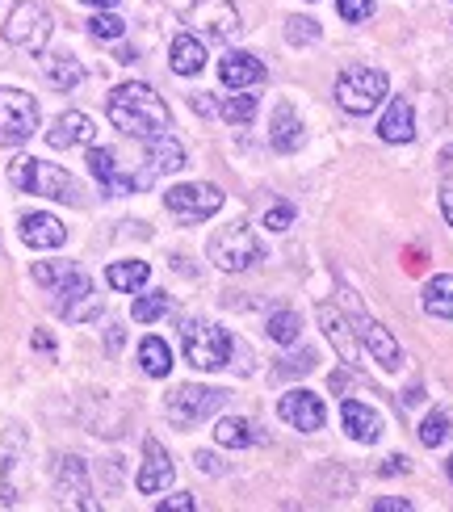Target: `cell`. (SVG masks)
<instances>
[{
	"label": "cell",
	"mask_w": 453,
	"mask_h": 512,
	"mask_svg": "<svg viewBox=\"0 0 453 512\" xmlns=\"http://www.w3.org/2000/svg\"><path fill=\"white\" fill-rule=\"evenodd\" d=\"M51 13L34 5V0H17L9 21H5V42L9 47H21V51H30V55H42L47 51V42H51Z\"/></svg>",
	"instance_id": "52a82bcc"
},
{
	"label": "cell",
	"mask_w": 453,
	"mask_h": 512,
	"mask_svg": "<svg viewBox=\"0 0 453 512\" xmlns=\"http://www.w3.org/2000/svg\"><path fill=\"white\" fill-rule=\"evenodd\" d=\"M277 416L298 433H315V429H323V420H328V408H323V399L315 391H290L277 403Z\"/></svg>",
	"instance_id": "4fadbf2b"
},
{
	"label": "cell",
	"mask_w": 453,
	"mask_h": 512,
	"mask_svg": "<svg viewBox=\"0 0 453 512\" xmlns=\"http://www.w3.org/2000/svg\"><path fill=\"white\" fill-rule=\"evenodd\" d=\"M286 38L290 42H315L319 38V26H315L311 17H290L286 21Z\"/></svg>",
	"instance_id": "8d00e7d4"
},
{
	"label": "cell",
	"mask_w": 453,
	"mask_h": 512,
	"mask_svg": "<svg viewBox=\"0 0 453 512\" xmlns=\"http://www.w3.org/2000/svg\"><path fill=\"white\" fill-rule=\"evenodd\" d=\"M290 223H294V206H273L269 215H265V227L269 231H286Z\"/></svg>",
	"instance_id": "74e56055"
},
{
	"label": "cell",
	"mask_w": 453,
	"mask_h": 512,
	"mask_svg": "<svg viewBox=\"0 0 453 512\" xmlns=\"http://www.w3.org/2000/svg\"><path fill=\"white\" fill-rule=\"evenodd\" d=\"M34 349H38V353H55L51 332H42V328H38V332H34Z\"/></svg>",
	"instance_id": "b9f144b4"
},
{
	"label": "cell",
	"mask_w": 453,
	"mask_h": 512,
	"mask_svg": "<svg viewBox=\"0 0 453 512\" xmlns=\"http://www.w3.org/2000/svg\"><path fill=\"white\" fill-rule=\"evenodd\" d=\"M9 185L21 189V194H34V198H51L63 206H76L80 202V181L72 173H63L59 164L51 160H34V156H17L9 164Z\"/></svg>",
	"instance_id": "7a4b0ae2"
},
{
	"label": "cell",
	"mask_w": 453,
	"mask_h": 512,
	"mask_svg": "<svg viewBox=\"0 0 453 512\" xmlns=\"http://www.w3.org/2000/svg\"><path fill=\"white\" fill-rule=\"evenodd\" d=\"M168 68L177 72V76H198L206 68V47H202V38H193V34H177L172 38V47H168Z\"/></svg>",
	"instance_id": "7402d4cb"
},
{
	"label": "cell",
	"mask_w": 453,
	"mask_h": 512,
	"mask_svg": "<svg viewBox=\"0 0 453 512\" xmlns=\"http://www.w3.org/2000/svg\"><path fill=\"white\" fill-rule=\"evenodd\" d=\"M172 475H177V466H172L168 450L156 437H147L143 441V466H139V492L143 496H160L164 487H172Z\"/></svg>",
	"instance_id": "5bb4252c"
},
{
	"label": "cell",
	"mask_w": 453,
	"mask_h": 512,
	"mask_svg": "<svg viewBox=\"0 0 453 512\" xmlns=\"http://www.w3.org/2000/svg\"><path fill=\"white\" fill-rule=\"evenodd\" d=\"M105 110H110V122L118 126V131L131 135V139L164 135L172 126V110L164 105V97L143 80L118 84V89L110 93V101H105Z\"/></svg>",
	"instance_id": "6da1fadb"
},
{
	"label": "cell",
	"mask_w": 453,
	"mask_h": 512,
	"mask_svg": "<svg viewBox=\"0 0 453 512\" xmlns=\"http://www.w3.org/2000/svg\"><path fill=\"white\" fill-rule=\"evenodd\" d=\"M336 9H340V17L344 21H370L374 17V0H336Z\"/></svg>",
	"instance_id": "d590c367"
},
{
	"label": "cell",
	"mask_w": 453,
	"mask_h": 512,
	"mask_svg": "<svg viewBox=\"0 0 453 512\" xmlns=\"http://www.w3.org/2000/svg\"><path fill=\"white\" fill-rule=\"evenodd\" d=\"M55 496H59V504H68V508H97L84 458L68 454V458L59 462V471H55Z\"/></svg>",
	"instance_id": "7c38bea8"
},
{
	"label": "cell",
	"mask_w": 453,
	"mask_h": 512,
	"mask_svg": "<svg viewBox=\"0 0 453 512\" xmlns=\"http://www.w3.org/2000/svg\"><path fill=\"white\" fill-rule=\"evenodd\" d=\"M168 294H143V298H135V307H131V315L139 319V324H156V319H164L168 315Z\"/></svg>",
	"instance_id": "1f68e13d"
},
{
	"label": "cell",
	"mask_w": 453,
	"mask_h": 512,
	"mask_svg": "<svg viewBox=\"0 0 453 512\" xmlns=\"http://www.w3.org/2000/svg\"><path fill=\"white\" fill-rule=\"evenodd\" d=\"M97 139V126L89 114H80V110H68V114H59V122L47 131V143L55 147V152H63V147H76V143H93Z\"/></svg>",
	"instance_id": "ffe728a7"
},
{
	"label": "cell",
	"mask_w": 453,
	"mask_h": 512,
	"mask_svg": "<svg viewBox=\"0 0 453 512\" xmlns=\"http://www.w3.org/2000/svg\"><path fill=\"white\" fill-rule=\"evenodd\" d=\"M160 508L164 512H193V496H168Z\"/></svg>",
	"instance_id": "f35d334b"
},
{
	"label": "cell",
	"mask_w": 453,
	"mask_h": 512,
	"mask_svg": "<svg viewBox=\"0 0 453 512\" xmlns=\"http://www.w3.org/2000/svg\"><path fill=\"white\" fill-rule=\"evenodd\" d=\"M193 105H198V114H214V110H219L210 97H193Z\"/></svg>",
	"instance_id": "f6af8a7d"
},
{
	"label": "cell",
	"mask_w": 453,
	"mask_h": 512,
	"mask_svg": "<svg viewBox=\"0 0 453 512\" xmlns=\"http://www.w3.org/2000/svg\"><path fill=\"white\" fill-rule=\"evenodd\" d=\"M189 21L193 26H202L210 38H219V42L240 34V17H235V9L227 5V0H193Z\"/></svg>",
	"instance_id": "9a60e30c"
},
{
	"label": "cell",
	"mask_w": 453,
	"mask_h": 512,
	"mask_svg": "<svg viewBox=\"0 0 453 512\" xmlns=\"http://www.w3.org/2000/svg\"><path fill=\"white\" fill-rule=\"evenodd\" d=\"M219 80H223V89H256V84L265 80V63L256 59V55H248V51H231V55H223V63H219Z\"/></svg>",
	"instance_id": "ac0fdd59"
},
{
	"label": "cell",
	"mask_w": 453,
	"mask_h": 512,
	"mask_svg": "<svg viewBox=\"0 0 453 512\" xmlns=\"http://www.w3.org/2000/svg\"><path fill=\"white\" fill-rule=\"evenodd\" d=\"M51 294L59 298V315L68 319V324H89V319H97V315L105 311L101 294L93 290V277L84 273L80 265H76V273L68 277V282H63V286H55Z\"/></svg>",
	"instance_id": "8fae6325"
},
{
	"label": "cell",
	"mask_w": 453,
	"mask_h": 512,
	"mask_svg": "<svg viewBox=\"0 0 453 512\" xmlns=\"http://www.w3.org/2000/svg\"><path fill=\"white\" fill-rule=\"evenodd\" d=\"M378 512H412V500H378Z\"/></svg>",
	"instance_id": "60d3db41"
},
{
	"label": "cell",
	"mask_w": 453,
	"mask_h": 512,
	"mask_svg": "<svg viewBox=\"0 0 453 512\" xmlns=\"http://www.w3.org/2000/svg\"><path fill=\"white\" fill-rule=\"evenodd\" d=\"M164 206L185 223H202L223 210V189H214L206 181H189V185H172L164 194Z\"/></svg>",
	"instance_id": "30bf717a"
},
{
	"label": "cell",
	"mask_w": 453,
	"mask_h": 512,
	"mask_svg": "<svg viewBox=\"0 0 453 512\" xmlns=\"http://www.w3.org/2000/svg\"><path fill=\"white\" fill-rule=\"evenodd\" d=\"M265 332H269V340H277V345H294L298 332H302V324H298L294 311H273L269 324H265Z\"/></svg>",
	"instance_id": "f546056e"
},
{
	"label": "cell",
	"mask_w": 453,
	"mask_h": 512,
	"mask_svg": "<svg viewBox=\"0 0 453 512\" xmlns=\"http://www.w3.org/2000/svg\"><path fill=\"white\" fill-rule=\"evenodd\" d=\"M89 34H93V38H101V42H118V38L126 34V21H122V17H114L110 9H101L97 17H89Z\"/></svg>",
	"instance_id": "836d02e7"
},
{
	"label": "cell",
	"mask_w": 453,
	"mask_h": 512,
	"mask_svg": "<svg viewBox=\"0 0 453 512\" xmlns=\"http://www.w3.org/2000/svg\"><path fill=\"white\" fill-rule=\"evenodd\" d=\"M38 131V101L26 89H0V147H17Z\"/></svg>",
	"instance_id": "ba28073f"
},
{
	"label": "cell",
	"mask_w": 453,
	"mask_h": 512,
	"mask_svg": "<svg viewBox=\"0 0 453 512\" xmlns=\"http://www.w3.org/2000/svg\"><path fill=\"white\" fill-rule=\"evenodd\" d=\"M214 441H219L223 450H248V445L256 441V429L244 416H223L219 424H214Z\"/></svg>",
	"instance_id": "d4e9b609"
},
{
	"label": "cell",
	"mask_w": 453,
	"mask_h": 512,
	"mask_svg": "<svg viewBox=\"0 0 453 512\" xmlns=\"http://www.w3.org/2000/svg\"><path fill=\"white\" fill-rule=\"evenodd\" d=\"M378 135H382L386 143H412V139H416V110H412V101L395 97L391 110H386L382 122H378Z\"/></svg>",
	"instance_id": "44dd1931"
},
{
	"label": "cell",
	"mask_w": 453,
	"mask_h": 512,
	"mask_svg": "<svg viewBox=\"0 0 453 512\" xmlns=\"http://www.w3.org/2000/svg\"><path fill=\"white\" fill-rule=\"evenodd\" d=\"M449 479H453V462H449Z\"/></svg>",
	"instance_id": "c3c4849f"
},
{
	"label": "cell",
	"mask_w": 453,
	"mask_h": 512,
	"mask_svg": "<svg viewBox=\"0 0 453 512\" xmlns=\"http://www.w3.org/2000/svg\"><path fill=\"white\" fill-rule=\"evenodd\" d=\"M105 282H110L114 290H122V294H135L151 282V265L147 261H114L110 269H105Z\"/></svg>",
	"instance_id": "cb8c5ba5"
},
{
	"label": "cell",
	"mask_w": 453,
	"mask_h": 512,
	"mask_svg": "<svg viewBox=\"0 0 453 512\" xmlns=\"http://www.w3.org/2000/svg\"><path fill=\"white\" fill-rule=\"evenodd\" d=\"M449 437V412L437 408V412H428L424 424H420V441L428 445V450H437V445Z\"/></svg>",
	"instance_id": "d6a6232c"
},
{
	"label": "cell",
	"mask_w": 453,
	"mask_h": 512,
	"mask_svg": "<svg viewBox=\"0 0 453 512\" xmlns=\"http://www.w3.org/2000/svg\"><path fill=\"white\" fill-rule=\"evenodd\" d=\"M139 366H143V374H151V378H168V374H172V349L164 345L160 336H143V345H139Z\"/></svg>",
	"instance_id": "4316f807"
},
{
	"label": "cell",
	"mask_w": 453,
	"mask_h": 512,
	"mask_svg": "<svg viewBox=\"0 0 453 512\" xmlns=\"http://www.w3.org/2000/svg\"><path fill=\"white\" fill-rule=\"evenodd\" d=\"M105 345H110V353H118V345H122V328H110V336H105Z\"/></svg>",
	"instance_id": "bcb514c9"
},
{
	"label": "cell",
	"mask_w": 453,
	"mask_h": 512,
	"mask_svg": "<svg viewBox=\"0 0 453 512\" xmlns=\"http://www.w3.org/2000/svg\"><path fill=\"white\" fill-rule=\"evenodd\" d=\"M193 462H198V466H202V471H206V475H219V462H214L210 454H198V458H193Z\"/></svg>",
	"instance_id": "ee69618b"
},
{
	"label": "cell",
	"mask_w": 453,
	"mask_h": 512,
	"mask_svg": "<svg viewBox=\"0 0 453 512\" xmlns=\"http://www.w3.org/2000/svg\"><path fill=\"white\" fill-rule=\"evenodd\" d=\"M181 349L193 370H223L231 361V336L210 324V319H185L181 324Z\"/></svg>",
	"instance_id": "5b68a950"
},
{
	"label": "cell",
	"mask_w": 453,
	"mask_h": 512,
	"mask_svg": "<svg viewBox=\"0 0 453 512\" xmlns=\"http://www.w3.org/2000/svg\"><path fill=\"white\" fill-rule=\"evenodd\" d=\"M256 105H261V97H256V93H240V97L223 101L219 114H223L227 122H248V118H256Z\"/></svg>",
	"instance_id": "e575fe53"
},
{
	"label": "cell",
	"mask_w": 453,
	"mask_h": 512,
	"mask_svg": "<svg viewBox=\"0 0 453 512\" xmlns=\"http://www.w3.org/2000/svg\"><path fill=\"white\" fill-rule=\"evenodd\" d=\"M315 315H319V328H323V336L332 340V349L340 353L344 366H357V332H353L349 319L340 315V307L319 303V307H315Z\"/></svg>",
	"instance_id": "e0dca14e"
},
{
	"label": "cell",
	"mask_w": 453,
	"mask_h": 512,
	"mask_svg": "<svg viewBox=\"0 0 453 512\" xmlns=\"http://www.w3.org/2000/svg\"><path fill=\"white\" fill-rule=\"evenodd\" d=\"M47 80L55 84V93H72L76 84L84 80L80 59H72V55H51V59H47Z\"/></svg>",
	"instance_id": "f1b7e54d"
},
{
	"label": "cell",
	"mask_w": 453,
	"mask_h": 512,
	"mask_svg": "<svg viewBox=\"0 0 453 512\" xmlns=\"http://www.w3.org/2000/svg\"><path fill=\"white\" fill-rule=\"evenodd\" d=\"M424 311L437 319H453V273H437L424 286Z\"/></svg>",
	"instance_id": "484cf974"
},
{
	"label": "cell",
	"mask_w": 453,
	"mask_h": 512,
	"mask_svg": "<svg viewBox=\"0 0 453 512\" xmlns=\"http://www.w3.org/2000/svg\"><path fill=\"white\" fill-rule=\"evenodd\" d=\"M80 5H89V9H114L118 0H80Z\"/></svg>",
	"instance_id": "7dc6e473"
},
{
	"label": "cell",
	"mask_w": 453,
	"mask_h": 512,
	"mask_svg": "<svg viewBox=\"0 0 453 512\" xmlns=\"http://www.w3.org/2000/svg\"><path fill=\"white\" fill-rule=\"evenodd\" d=\"M340 420H344V433L361 445H374L382 437V416L370 408V403H357V399H344L340 408Z\"/></svg>",
	"instance_id": "d6986e66"
},
{
	"label": "cell",
	"mask_w": 453,
	"mask_h": 512,
	"mask_svg": "<svg viewBox=\"0 0 453 512\" xmlns=\"http://www.w3.org/2000/svg\"><path fill=\"white\" fill-rule=\"evenodd\" d=\"M17 236H21V244L26 248H34V252H47V248H63L68 244V227H63L55 215H21V223H17Z\"/></svg>",
	"instance_id": "2e32d148"
},
{
	"label": "cell",
	"mask_w": 453,
	"mask_h": 512,
	"mask_svg": "<svg viewBox=\"0 0 453 512\" xmlns=\"http://www.w3.org/2000/svg\"><path fill=\"white\" fill-rule=\"evenodd\" d=\"M349 324H353V332H357V340L365 349H370V357L378 361L382 370H399L403 366V349H399V340L391 336V328H382L374 315H365V307L361 303H353L349 307Z\"/></svg>",
	"instance_id": "9c48e42d"
},
{
	"label": "cell",
	"mask_w": 453,
	"mask_h": 512,
	"mask_svg": "<svg viewBox=\"0 0 453 512\" xmlns=\"http://www.w3.org/2000/svg\"><path fill=\"white\" fill-rule=\"evenodd\" d=\"M89 168H93V177L101 181L105 194H122V168H118V156L110 152V147H93Z\"/></svg>",
	"instance_id": "83f0119b"
},
{
	"label": "cell",
	"mask_w": 453,
	"mask_h": 512,
	"mask_svg": "<svg viewBox=\"0 0 453 512\" xmlns=\"http://www.w3.org/2000/svg\"><path fill=\"white\" fill-rule=\"evenodd\" d=\"M302 139H307V131H302V118L290 110V105H282V110L273 114V131H269L273 152L290 156V152H298V147H302Z\"/></svg>",
	"instance_id": "603a6c76"
},
{
	"label": "cell",
	"mask_w": 453,
	"mask_h": 512,
	"mask_svg": "<svg viewBox=\"0 0 453 512\" xmlns=\"http://www.w3.org/2000/svg\"><path fill=\"white\" fill-rule=\"evenodd\" d=\"M386 93H391V80H386V72L378 68H344L340 80H336V105L344 114H353V118H365V114H374L378 105L386 101Z\"/></svg>",
	"instance_id": "3957f363"
},
{
	"label": "cell",
	"mask_w": 453,
	"mask_h": 512,
	"mask_svg": "<svg viewBox=\"0 0 453 512\" xmlns=\"http://www.w3.org/2000/svg\"><path fill=\"white\" fill-rule=\"evenodd\" d=\"M72 273H76L72 261H38V265H34V282H38V286H47V290H55V286L68 282Z\"/></svg>",
	"instance_id": "4dcf8cb0"
},
{
	"label": "cell",
	"mask_w": 453,
	"mask_h": 512,
	"mask_svg": "<svg viewBox=\"0 0 453 512\" xmlns=\"http://www.w3.org/2000/svg\"><path fill=\"white\" fill-rule=\"evenodd\" d=\"M227 403V391L219 387H198V382H185V387L168 391L164 399V412L168 420L177 424V429H193V424H202L206 416H214Z\"/></svg>",
	"instance_id": "8992f818"
},
{
	"label": "cell",
	"mask_w": 453,
	"mask_h": 512,
	"mask_svg": "<svg viewBox=\"0 0 453 512\" xmlns=\"http://www.w3.org/2000/svg\"><path fill=\"white\" fill-rule=\"evenodd\" d=\"M382 475H407V458H403V454H395V458H386V466H382Z\"/></svg>",
	"instance_id": "ab89813d"
},
{
	"label": "cell",
	"mask_w": 453,
	"mask_h": 512,
	"mask_svg": "<svg viewBox=\"0 0 453 512\" xmlns=\"http://www.w3.org/2000/svg\"><path fill=\"white\" fill-rule=\"evenodd\" d=\"M206 252H210L214 269H223V273H244L256 261H265V244L256 240V231L248 223H227L223 231H214Z\"/></svg>",
	"instance_id": "277c9868"
},
{
	"label": "cell",
	"mask_w": 453,
	"mask_h": 512,
	"mask_svg": "<svg viewBox=\"0 0 453 512\" xmlns=\"http://www.w3.org/2000/svg\"><path fill=\"white\" fill-rule=\"evenodd\" d=\"M441 210H445V223L453 227V189H441Z\"/></svg>",
	"instance_id": "7bdbcfd3"
}]
</instances>
